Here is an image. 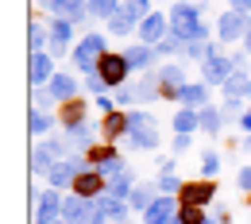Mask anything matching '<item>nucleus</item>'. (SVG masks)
Masks as SVG:
<instances>
[{"label": "nucleus", "mask_w": 251, "mask_h": 224, "mask_svg": "<svg viewBox=\"0 0 251 224\" xmlns=\"http://www.w3.org/2000/svg\"><path fill=\"white\" fill-rule=\"evenodd\" d=\"M170 35H174L182 47H186V43H197V39L205 43L209 31H205V24H201V12H197L189 0H182V4L170 8Z\"/></svg>", "instance_id": "f257e3e1"}, {"label": "nucleus", "mask_w": 251, "mask_h": 224, "mask_svg": "<svg viewBox=\"0 0 251 224\" xmlns=\"http://www.w3.org/2000/svg\"><path fill=\"white\" fill-rule=\"evenodd\" d=\"M108 54V39L104 35H85V39H77V47H74V62H77V70L89 77V74H97V66H100V58Z\"/></svg>", "instance_id": "f03ea898"}, {"label": "nucleus", "mask_w": 251, "mask_h": 224, "mask_svg": "<svg viewBox=\"0 0 251 224\" xmlns=\"http://www.w3.org/2000/svg\"><path fill=\"white\" fill-rule=\"evenodd\" d=\"M127 74H131V66H127L124 54H104L100 66H97V77H100L108 89H124V85H127Z\"/></svg>", "instance_id": "7ed1b4c3"}, {"label": "nucleus", "mask_w": 251, "mask_h": 224, "mask_svg": "<svg viewBox=\"0 0 251 224\" xmlns=\"http://www.w3.org/2000/svg\"><path fill=\"white\" fill-rule=\"evenodd\" d=\"M248 35H251L248 12H224L217 20V39L220 43H236V39H248Z\"/></svg>", "instance_id": "20e7f679"}, {"label": "nucleus", "mask_w": 251, "mask_h": 224, "mask_svg": "<svg viewBox=\"0 0 251 224\" xmlns=\"http://www.w3.org/2000/svg\"><path fill=\"white\" fill-rule=\"evenodd\" d=\"M248 97H251V77L244 70H236V74L224 81V112H236Z\"/></svg>", "instance_id": "39448f33"}, {"label": "nucleus", "mask_w": 251, "mask_h": 224, "mask_svg": "<svg viewBox=\"0 0 251 224\" xmlns=\"http://www.w3.org/2000/svg\"><path fill=\"white\" fill-rule=\"evenodd\" d=\"M213 197H217V182H213V178H205V182L197 178V182H186V186L178 190V201H182V205H201V209H205V205H213Z\"/></svg>", "instance_id": "423d86ee"}, {"label": "nucleus", "mask_w": 251, "mask_h": 224, "mask_svg": "<svg viewBox=\"0 0 251 224\" xmlns=\"http://www.w3.org/2000/svg\"><path fill=\"white\" fill-rule=\"evenodd\" d=\"M104 190H108V178H104L100 170H81V174L74 178V186H70V193H77V197H85V201H97Z\"/></svg>", "instance_id": "0eeeda50"}, {"label": "nucleus", "mask_w": 251, "mask_h": 224, "mask_svg": "<svg viewBox=\"0 0 251 224\" xmlns=\"http://www.w3.org/2000/svg\"><path fill=\"white\" fill-rule=\"evenodd\" d=\"M155 77H158V97H162V100H178L182 85H186V74H182V66L166 62L162 70H155Z\"/></svg>", "instance_id": "6e6552de"}, {"label": "nucleus", "mask_w": 251, "mask_h": 224, "mask_svg": "<svg viewBox=\"0 0 251 224\" xmlns=\"http://www.w3.org/2000/svg\"><path fill=\"white\" fill-rule=\"evenodd\" d=\"M135 35H139V43H147V47H158L166 35H170V16H162V12H151L139 27H135Z\"/></svg>", "instance_id": "1a4fd4ad"}, {"label": "nucleus", "mask_w": 251, "mask_h": 224, "mask_svg": "<svg viewBox=\"0 0 251 224\" xmlns=\"http://www.w3.org/2000/svg\"><path fill=\"white\" fill-rule=\"evenodd\" d=\"M178 205H182V201H174V197L158 193V201L143 213V224H170L174 217H178Z\"/></svg>", "instance_id": "9d476101"}, {"label": "nucleus", "mask_w": 251, "mask_h": 224, "mask_svg": "<svg viewBox=\"0 0 251 224\" xmlns=\"http://www.w3.org/2000/svg\"><path fill=\"white\" fill-rule=\"evenodd\" d=\"M131 131V112H124V108H116V112H104V120H100V135L112 143V139H120V135H127Z\"/></svg>", "instance_id": "9b49d317"}, {"label": "nucleus", "mask_w": 251, "mask_h": 224, "mask_svg": "<svg viewBox=\"0 0 251 224\" xmlns=\"http://www.w3.org/2000/svg\"><path fill=\"white\" fill-rule=\"evenodd\" d=\"M232 74H236V62L213 54V58H205V74H201V77H205V85H224Z\"/></svg>", "instance_id": "f8f14e48"}, {"label": "nucleus", "mask_w": 251, "mask_h": 224, "mask_svg": "<svg viewBox=\"0 0 251 224\" xmlns=\"http://www.w3.org/2000/svg\"><path fill=\"white\" fill-rule=\"evenodd\" d=\"M50 12H54L58 20H66V24H81V20L89 16V0H54Z\"/></svg>", "instance_id": "ddd939ff"}, {"label": "nucleus", "mask_w": 251, "mask_h": 224, "mask_svg": "<svg viewBox=\"0 0 251 224\" xmlns=\"http://www.w3.org/2000/svg\"><path fill=\"white\" fill-rule=\"evenodd\" d=\"M77 97V77L70 74H54L50 85H47V100H74Z\"/></svg>", "instance_id": "4468645a"}, {"label": "nucleus", "mask_w": 251, "mask_h": 224, "mask_svg": "<svg viewBox=\"0 0 251 224\" xmlns=\"http://www.w3.org/2000/svg\"><path fill=\"white\" fill-rule=\"evenodd\" d=\"M124 58H127L131 70H147V66H155L158 50H155V47H147V43H131V47L124 50ZM147 74H151V70H147Z\"/></svg>", "instance_id": "2eb2a0df"}, {"label": "nucleus", "mask_w": 251, "mask_h": 224, "mask_svg": "<svg viewBox=\"0 0 251 224\" xmlns=\"http://www.w3.org/2000/svg\"><path fill=\"white\" fill-rule=\"evenodd\" d=\"M27 77H31V85H50V77H54V62H50V54H31V70H27Z\"/></svg>", "instance_id": "dca6fc26"}, {"label": "nucleus", "mask_w": 251, "mask_h": 224, "mask_svg": "<svg viewBox=\"0 0 251 224\" xmlns=\"http://www.w3.org/2000/svg\"><path fill=\"white\" fill-rule=\"evenodd\" d=\"M85 97H74V100H62V128L70 131V128H81L85 124Z\"/></svg>", "instance_id": "f3484780"}, {"label": "nucleus", "mask_w": 251, "mask_h": 224, "mask_svg": "<svg viewBox=\"0 0 251 224\" xmlns=\"http://www.w3.org/2000/svg\"><path fill=\"white\" fill-rule=\"evenodd\" d=\"M62 205H66V201L54 190L39 193V201H35V209H39V217H43V221H62Z\"/></svg>", "instance_id": "a211bd4d"}, {"label": "nucleus", "mask_w": 251, "mask_h": 224, "mask_svg": "<svg viewBox=\"0 0 251 224\" xmlns=\"http://www.w3.org/2000/svg\"><path fill=\"white\" fill-rule=\"evenodd\" d=\"M178 100H182L186 108H197V112H201V108H205V100H209V85H205V81H201V85L186 81V85H182V93H178Z\"/></svg>", "instance_id": "6ab92c4d"}, {"label": "nucleus", "mask_w": 251, "mask_h": 224, "mask_svg": "<svg viewBox=\"0 0 251 224\" xmlns=\"http://www.w3.org/2000/svg\"><path fill=\"white\" fill-rule=\"evenodd\" d=\"M131 190H135V174H131V166H127L124 174H116V178H108V197H116V201H124V197H131Z\"/></svg>", "instance_id": "aec40b11"}, {"label": "nucleus", "mask_w": 251, "mask_h": 224, "mask_svg": "<svg viewBox=\"0 0 251 224\" xmlns=\"http://www.w3.org/2000/svg\"><path fill=\"white\" fill-rule=\"evenodd\" d=\"M120 155H116V147L112 143H100V147H89V155H85V162L93 166V170H104L108 162H116Z\"/></svg>", "instance_id": "412c9836"}, {"label": "nucleus", "mask_w": 251, "mask_h": 224, "mask_svg": "<svg viewBox=\"0 0 251 224\" xmlns=\"http://www.w3.org/2000/svg\"><path fill=\"white\" fill-rule=\"evenodd\" d=\"M155 193H158V186H135V190H131V197H127V205H131V209H139V213H147V209L158 201Z\"/></svg>", "instance_id": "4be33fe9"}, {"label": "nucleus", "mask_w": 251, "mask_h": 224, "mask_svg": "<svg viewBox=\"0 0 251 224\" xmlns=\"http://www.w3.org/2000/svg\"><path fill=\"white\" fill-rule=\"evenodd\" d=\"M186 182H178V174H174V162L166 159L162 162V174H158V193H166V197H174V193L182 190Z\"/></svg>", "instance_id": "5701e85b"}, {"label": "nucleus", "mask_w": 251, "mask_h": 224, "mask_svg": "<svg viewBox=\"0 0 251 224\" xmlns=\"http://www.w3.org/2000/svg\"><path fill=\"white\" fill-rule=\"evenodd\" d=\"M131 147H135V151H151V147H158L155 124H151V128H131Z\"/></svg>", "instance_id": "b1692460"}, {"label": "nucleus", "mask_w": 251, "mask_h": 224, "mask_svg": "<svg viewBox=\"0 0 251 224\" xmlns=\"http://www.w3.org/2000/svg\"><path fill=\"white\" fill-rule=\"evenodd\" d=\"M31 170L35 174H50V170H54V151H50V143L31 151Z\"/></svg>", "instance_id": "393cba45"}, {"label": "nucleus", "mask_w": 251, "mask_h": 224, "mask_svg": "<svg viewBox=\"0 0 251 224\" xmlns=\"http://www.w3.org/2000/svg\"><path fill=\"white\" fill-rule=\"evenodd\" d=\"M50 39H54V50H66V43L74 39V24H66V20H50Z\"/></svg>", "instance_id": "a878e982"}, {"label": "nucleus", "mask_w": 251, "mask_h": 224, "mask_svg": "<svg viewBox=\"0 0 251 224\" xmlns=\"http://www.w3.org/2000/svg\"><path fill=\"white\" fill-rule=\"evenodd\" d=\"M50 124H54V120H50V116H47V112H43L39 104H31V116H27V131H31L35 139H39V135H47V131H50Z\"/></svg>", "instance_id": "bb28decb"}, {"label": "nucleus", "mask_w": 251, "mask_h": 224, "mask_svg": "<svg viewBox=\"0 0 251 224\" xmlns=\"http://www.w3.org/2000/svg\"><path fill=\"white\" fill-rule=\"evenodd\" d=\"M93 131H100V128H89V124L70 128L66 131V147H93Z\"/></svg>", "instance_id": "cd10ccee"}, {"label": "nucleus", "mask_w": 251, "mask_h": 224, "mask_svg": "<svg viewBox=\"0 0 251 224\" xmlns=\"http://www.w3.org/2000/svg\"><path fill=\"white\" fill-rule=\"evenodd\" d=\"M201 128V116H197V108H182L178 116H174V131H182V135H189V131Z\"/></svg>", "instance_id": "c85d7f7f"}, {"label": "nucleus", "mask_w": 251, "mask_h": 224, "mask_svg": "<svg viewBox=\"0 0 251 224\" xmlns=\"http://www.w3.org/2000/svg\"><path fill=\"white\" fill-rule=\"evenodd\" d=\"M120 4H124V0H89V16H97V20H112V16L120 12Z\"/></svg>", "instance_id": "c756f323"}, {"label": "nucleus", "mask_w": 251, "mask_h": 224, "mask_svg": "<svg viewBox=\"0 0 251 224\" xmlns=\"http://www.w3.org/2000/svg\"><path fill=\"white\" fill-rule=\"evenodd\" d=\"M197 116H201V128L209 131V135H217V131H220V124H224V112H217V108H209V104H205V108H201Z\"/></svg>", "instance_id": "7c9ffc66"}, {"label": "nucleus", "mask_w": 251, "mask_h": 224, "mask_svg": "<svg viewBox=\"0 0 251 224\" xmlns=\"http://www.w3.org/2000/svg\"><path fill=\"white\" fill-rule=\"evenodd\" d=\"M124 12L135 20V24H143V20H147L155 8H151V0H124Z\"/></svg>", "instance_id": "2f4dec72"}, {"label": "nucleus", "mask_w": 251, "mask_h": 224, "mask_svg": "<svg viewBox=\"0 0 251 224\" xmlns=\"http://www.w3.org/2000/svg\"><path fill=\"white\" fill-rule=\"evenodd\" d=\"M178 221L182 224H209V217H205L201 205H178Z\"/></svg>", "instance_id": "473e14b6"}, {"label": "nucleus", "mask_w": 251, "mask_h": 224, "mask_svg": "<svg viewBox=\"0 0 251 224\" xmlns=\"http://www.w3.org/2000/svg\"><path fill=\"white\" fill-rule=\"evenodd\" d=\"M108 27H112V31H116V35H127V31H131V27H139V24H135V20L127 16V12H124V4H120V12H116V16L108 20Z\"/></svg>", "instance_id": "72a5a7b5"}, {"label": "nucleus", "mask_w": 251, "mask_h": 224, "mask_svg": "<svg viewBox=\"0 0 251 224\" xmlns=\"http://www.w3.org/2000/svg\"><path fill=\"white\" fill-rule=\"evenodd\" d=\"M43 43H47V31H43V24L35 20L31 31H27V47H31V54H39V50H43Z\"/></svg>", "instance_id": "f704fd0d"}, {"label": "nucleus", "mask_w": 251, "mask_h": 224, "mask_svg": "<svg viewBox=\"0 0 251 224\" xmlns=\"http://www.w3.org/2000/svg\"><path fill=\"white\" fill-rule=\"evenodd\" d=\"M85 89H89V93H97V97H104V93H108V85H104V81H100L97 74H89V77H85Z\"/></svg>", "instance_id": "c9c22d12"}, {"label": "nucleus", "mask_w": 251, "mask_h": 224, "mask_svg": "<svg viewBox=\"0 0 251 224\" xmlns=\"http://www.w3.org/2000/svg\"><path fill=\"white\" fill-rule=\"evenodd\" d=\"M201 170H205V178H213V174H217V170H220V159H217V155H213V151H209V155L201 159Z\"/></svg>", "instance_id": "e433bc0d"}, {"label": "nucleus", "mask_w": 251, "mask_h": 224, "mask_svg": "<svg viewBox=\"0 0 251 224\" xmlns=\"http://www.w3.org/2000/svg\"><path fill=\"white\" fill-rule=\"evenodd\" d=\"M155 120L147 116V112H131V128H151Z\"/></svg>", "instance_id": "4c0bfd02"}, {"label": "nucleus", "mask_w": 251, "mask_h": 224, "mask_svg": "<svg viewBox=\"0 0 251 224\" xmlns=\"http://www.w3.org/2000/svg\"><path fill=\"white\" fill-rule=\"evenodd\" d=\"M97 108L100 112H116V100H108V93H104V97H97Z\"/></svg>", "instance_id": "58836bf2"}, {"label": "nucleus", "mask_w": 251, "mask_h": 224, "mask_svg": "<svg viewBox=\"0 0 251 224\" xmlns=\"http://www.w3.org/2000/svg\"><path fill=\"white\" fill-rule=\"evenodd\" d=\"M240 190L251 193V166H248V170H240Z\"/></svg>", "instance_id": "ea45409f"}, {"label": "nucleus", "mask_w": 251, "mask_h": 224, "mask_svg": "<svg viewBox=\"0 0 251 224\" xmlns=\"http://www.w3.org/2000/svg\"><path fill=\"white\" fill-rule=\"evenodd\" d=\"M232 4V12H251V0H228Z\"/></svg>", "instance_id": "a19ab883"}, {"label": "nucleus", "mask_w": 251, "mask_h": 224, "mask_svg": "<svg viewBox=\"0 0 251 224\" xmlns=\"http://www.w3.org/2000/svg\"><path fill=\"white\" fill-rule=\"evenodd\" d=\"M189 147V135H182V131H178V139H174V151H186Z\"/></svg>", "instance_id": "79ce46f5"}, {"label": "nucleus", "mask_w": 251, "mask_h": 224, "mask_svg": "<svg viewBox=\"0 0 251 224\" xmlns=\"http://www.w3.org/2000/svg\"><path fill=\"white\" fill-rule=\"evenodd\" d=\"M240 124H244V131H251V108L244 112V116H240Z\"/></svg>", "instance_id": "37998d69"}, {"label": "nucleus", "mask_w": 251, "mask_h": 224, "mask_svg": "<svg viewBox=\"0 0 251 224\" xmlns=\"http://www.w3.org/2000/svg\"><path fill=\"white\" fill-rule=\"evenodd\" d=\"M39 4H47V8H50V4H54V0H39Z\"/></svg>", "instance_id": "c03bdc74"}, {"label": "nucleus", "mask_w": 251, "mask_h": 224, "mask_svg": "<svg viewBox=\"0 0 251 224\" xmlns=\"http://www.w3.org/2000/svg\"><path fill=\"white\" fill-rule=\"evenodd\" d=\"M244 43H248V50H251V35H248V39H244Z\"/></svg>", "instance_id": "a18cd8bd"}, {"label": "nucleus", "mask_w": 251, "mask_h": 224, "mask_svg": "<svg viewBox=\"0 0 251 224\" xmlns=\"http://www.w3.org/2000/svg\"><path fill=\"white\" fill-rule=\"evenodd\" d=\"M248 147H251V135H248Z\"/></svg>", "instance_id": "49530a36"}, {"label": "nucleus", "mask_w": 251, "mask_h": 224, "mask_svg": "<svg viewBox=\"0 0 251 224\" xmlns=\"http://www.w3.org/2000/svg\"><path fill=\"white\" fill-rule=\"evenodd\" d=\"M209 224H220V221H209Z\"/></svg>", "instance_id": "de8ad7c7"}, {"label": "nucleus", "mask_w": 251, "mask_h": 224, "mask_svg": "<svg viewBox=\"0 0 251 224\" xmlns=\"http://www.w3.org/2000/svg\"><path fill=\"white\" fill-rule=\"evenodd\" d=\"M116 224H124V221H116Z\"/></svg>", "instance_id": "09e8293b"}, {"label": "nucleus", "mask_w": 251, "mask_h": 224, "mask_svg": "<svg viewBox=\"0 0 251 224\" xmlns=\"http://www.w3.org/2000/svg\"><path fill=\"white\" fill-rule=\"evenodd\" d=\"M201 4H205V0H201Z\"/></svg>", "instance_id": "8fccbe9b"}]
</instances>
